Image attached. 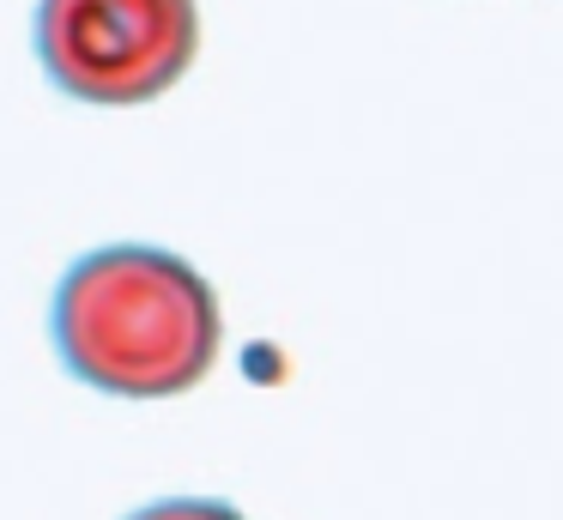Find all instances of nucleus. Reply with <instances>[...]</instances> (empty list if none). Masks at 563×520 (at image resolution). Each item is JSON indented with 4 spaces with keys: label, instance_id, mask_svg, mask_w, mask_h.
<instances>
[{
    "label": "nucleus",
    "instance_id": "7ed1b4c3",
    "mask_svg": "<svg viewBox=\"0 0 563 520\" xmlns=\"http://www.w3.org/2000/svg\"><path fill=\"white\" fill-rule=\"evenodd\" d=\"M128 520H243L231 502H207V496H176V502H152Z\"/></svg>",
    "mask_w": 563,
    "mask_h": 520
},
{
    "label": "nucleus",
    "instance_id": "f257e3e1",
    "mask_svg": "<svg viewBox=\"0 0 563 520\" xmlns=\"http://www.w3.org/2000/svg\"><path fill=\"white\" fill-rule=\"evenodd\" d=\"M219 339V297L170 248L115 242L86 254L55 290V351L103 394H188L212 375Z\"/></svg>",
    "mask_w": 563,
    "mask_h": 520
},
{
    "label": "nucleus",
    "instance_id": "f03ea898",
    "mask_svg": "<svg viewBox=\"0 0 563 520\" xmlns=\"http://www.w3.org/2000/svg\"><path fill=\"white\" fill-rule=\"evenodd\" d=\"M200 48L195 0H43L37 55L79 103H152Z\"/></svg>",
    "mask_w": 563,
    "mask_h": 520
}]
</instances>
